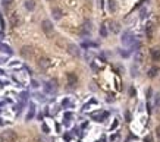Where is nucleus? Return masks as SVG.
Wrapping results in <instances>:
<instances>
[{"mask_svg": "<svg viewBox=\"0 0 160 142\" xmlns=\"http://www.w3.org/2000/svg\"><path fill=\"white\" fill-rule=\"evenodd\" d=\"M41 28H43L44 34H46L47 37H53V32H54V30H53V24H51L49 19H44V21L41 22Z\"/></svg>", "mask_w": 160, "mask_h": 142, "instance_id": "1", "label": "nucleus"}, {"mask_svg": "<svg viewBox=\"0 0 160 142\" xmlns=\"http://www.w3.org/2000/svg\"><path fill=\"white\" fill-rule=\"evenodd\" d=\"M1 138H3V141L4 142H15L16 139H18L15 130H6V132H3Z\"/></svg>", "mask_w": 160, "mask_h": 142, "instance_id": "2", "label": "nucleus"}, {"mask_svg": "<svg viewBox=\"0 0 160 142\" xmlns=\"http://www.w3.org/2000/svg\"><path fill=\"white\" fill-rule=\"evenodd\" d=\"M21 56H22L24 59H31V57L34 56V48H33L31 45H24V47L21 48Z\"/></svg>", "mask_w": 160, "mask_h": 142, "instance_id": "3", "label": "nucleus"}, {"mask_svg": "<svg viewBox=\"0 0 160 142\" xmlns=\"http://www.w3.org/2000/svg\"><path fill=\"white\" fill-rule=\"evenodd\" d=\"M66 50H68V53H69L71 56H74V57H80L81 56V50L77 44H68V45H66Z\"/></svg>", "mask_w": 160, "mask_h": 142, "instance_id": "4", "label": "nucleus"}, {"mask_svg": "<svg viewBox=\"0 0 160 142\" xmlns=\"http://www.w3.org/2000/svg\"><path fill=\"white\" fill-rule=\"evenodd\" d=\"M37 65H38V68H40V69L46 71V69H49V68H50L51 62H50V59H47V57H40V59H38V62H37Z\"/></svg>", "mask_w": 160, "mask_h": 142, "instance_id": "5", "label": "nucleus"}, {"mask_svg": "<svg viewBox=\"0 0 160 142\" xmlns=\"http://www.w3.org/2000/svg\"><path fill=\"white\" fill-rule=\"evenodd\" d=\"M122 43L123 44H131L132 43V40H134V37H132V32L131 31H126V32H123V35H122Z\"/></svg>", "mask_w": 160, "mask_h": 142, "instance_id": "6", "label": "nucleus"}, {"mask_svg": "<svg viewBox=\"0 0 160 142\" xmlns=\"http://www.w3.org/2000/svg\"><path fill=\"white\" fill-rule=\"evenodd\" d=\"M56 88H57V82H56V79H51L50 82L46 84V91H47V92H53V91H56Z\"/></svg>", "mask_w": 160, "mask_h": 142, "instance_id": "7", "label": "nucleus"}, {"mask_svg": "<svg viewBox=\"0 0 160 142\" xmlns=\"http://www.w3.org/2000/svg\"><path fill=\"white\" fill-rule=\"evenodd\" d=\"M9 22H10L12 27H18V25L21 24V19H19V16H18L16 13H12V15L9 16Z\"/></svg>", "mask_w": 160, "mask_h": 142, "instance_id": "8", "label": "nucleus"}, {"mask_svg": "<svg viewBox=\"0 0 160 142\" xmlns=\"http://www.w3.org/2000/svg\"><path fill=\"white\" fill-rule=\"evenodd\" d=\"M62 9H59V7H53L51 9V16H53V19H56V21H59L60 18H62Z\"/></svg>", "mask_w": 160, "mask_h": 142, "instance_id": "9", "label": "nucleus"}, {"mask_svg": "<svg viewBox=\"0 0 160 142\" xmlns=\"http://www.w3.org/2000/svg\"><path fill=\"white\" fill-rule=\"evenodd\" d=\"M153 32H154V24H153V22H148L147 27H146V34H147L148 38H151V37H153Z\"/></svg>", "mask_w": 160, "mask_h": 142, "instance_id": "10", "label": "nucleus"}, {"mask_svg": "<svg viewBox=\"0 0 160 142\" xmlns=\"http://www.w3.org/2000/svg\"><path fill=\"white\" fill-rule=\"evenodd\" d=\"M77 81H78V78L75 73H68V84L69 85H77Z\"/></svg>", "mask_w": 160, "mask_h": 142, "instance_id": "11", "label": "nucleus"}, {"mask_svg": "<svg viewBox=\"0 0 160 142\" xmlns=\"http://www.w3.org/2000/svg\"><path fill=\"white\" fill-rule=\"evenodd\" d=\"M24 6H25L27 10H34V9H35V1H34V0H25Z\"/></svg>", "mask_w": 160, "mask_h": 142, "instance_id": "12", "label": "nucleus"}, {"mask_svg": "<svg viewBox=\"0 0 160 142\" xmlns=\"http://www.w3.org/2000/svg\"><path fill=\"white\" fill-rule=\"evenodd\" d=\"M110 28H112V31H113L115 34H118V32L120 31L119 22H115V21H113V22H110Z\"/></svg>", "mask_w": 160, "mask_h": 142, "instance_id": "13", "label": "nucleus"}, {"mask_svg": "<svg viewBox=\"0 0 160 142\" xmlns=\"http://www.w3.org/2000/svg\"><path fill=\"white\" fill-rule=\"evenodd\" d=\"M143 59H144L143 51H141V50H137V53H135V62H137V63H141Z\"/></svg>", "mask_w": 160, "mask_h": 142, "instance_id": "14", "label": "nucleus"}, {"mask_svg": "<svg viewBox=\"0 0 160 142\" xmlns=\"http://www.w3.org/2000/svg\"><path fill=\"white\" fill-rule=\"evenodd\" d=\"M100 35L103 37V38H106V37H107V28H106V25H104V24L100 27Z\"/></svg>", "mask_w": 160, "mask_h": 142, "instance_id": "15", "label": "nucleus"}, {"mask_svg": "<svg viewBox=\"0 0 160 142\" xmlns=\"http://www.w3.org/2000/svg\"><path fill=\"white\" fill-rule=\"evenodd\" d=\"M107 3H109V10L110 12H115L116 10V1L115 0H109Z\"/></svg>", "mask_w": 160, "mask_h": 142, "instance_id": "16", "label": "nucleus"}, {"mask_svg": "<svg viewBox=\"0 0 160 142\" xmlns=\"http://www.w3.org/2000/svg\"><path fill=\"white\" fill-rule=\"evenodd\" d=\"M151 56H153V60H159L160 59V50H151Z\"/></svg>", "mask_w": 160, "mask_h": 142, "instance_id": "17", "label": "nucleus"}, {"mask_svg": "<svg viewBox=\"0 0 160 142\" xmlns=\"http://www.w3.org/2000/svg\"><path fill=\"white\" fill-rule=\"evenodd\" d=\"M34 113H35L34 106H31V107H30V111H28V114H27V120H31V119L34 117Z\"/></svg>", "mask_w": 160, "mask_h": 142, "instance_id": "18", "label": "nucleus"}, {"mask_svg": "<svg viewBox=\"0 0 160 142\" xmlns=\"http://www.w3.org/2000/svg\"><path fill=\"white\" fill-rule=\"evenodd\" d=\"M0 50H1V51H4V53H7V54H10V53H12V50H10L7 45H4V44H0Z\"/></svg>", "mask_w": 160, "mask_h": 142, "instance_id": "19", "label": "nucleus"}, {"mask_svg": "<svg viewBox=\"0 0 160 142\" xmlns=\"http://www.w3.org/2000/svg\"><path fill=\"white\" fill-rule=\"evenodd\" d=\"M156 73H157V68H151V69L148 71V76H150V78H154Z\"/></svg>", "mask_w": 160, "mask_h": 142, "instance_id": "20", "label": "nucleus"}, {"mask_svg": "<svg viewBox=\"0 0 160 142\" xmlns=\"http://www.w3.org/2000/svg\"><path fill=\"white\" fill-rule=\"evenodd\" d=\"M1 3H3L4 6H9V4H12V3H13V0H1Z\"/></svg>", "mask_w": 160, "mask_h": 142, "instance_id": "21", "label": "nucleus"}, {"mask_svg": "<svg viewBox=\"0 0 160 142\" xmlns=\"http://www.w3.org/2000/svg\"><path fill=\"white\" fill-rule=\"evenodd\" d=\"M156 136H157V138L160 139V126H157V128H156Z\"/></svg>", "mask_w": 160, "mask_h": 142, "instance_id": "22", "label": "nucleus"}, {"mask_svg": "<svg viewBox=\"0 0 160 142\" xmlns=\"http://www.w3.org/2000/svg\"><path fill=\"white\" fill-rule=\"evenodd\" d=\"M146 13H147V9H143V10H141V15H140V16H141V18H146Z\"/></svg>", "mask_w": 160, "mask_h": 142, "instance_id": "23", "label": "nucleus"}, {"mask_svg": "<svg viewBox=\"0 0 160 142\" xmlns=\"http://www.w3.org/2000/svg\"><path fill=\"white\" fill-rule=\"evenodd\" d=\"M144 141H146V142H153V139H151V136H146V138H144Z\"/></svg>", "mask_w": 160, "mask_h": 142, "instance_id": "24", "label": "nucleus"}, {"mask_svg": "<svg viewBox=\"0 0 160 142\" xmlns=\"http://www.w3.org/2000/svg\"><path fill=\"white\" fill-rule=\"evenodd\" d=\"M129 94H131V97H134V94H135V91H134V88H131V89H129Z\"/></svg>", "mask_w": 160, "mask_h": 142, "instance_id": "25", "label": "nucleus"}, {"mask_svg": "<svg viewBox=\"0 0 160 142\" xmlns=\"http://www.w3.org/2000/svg\"><path fill=\"white\" fill-rule=\"evenodd\" d=\"M120 54H122L123 57H126V56H128V51H120Z\"/></svg>", "mask_w": 160, "mask_h": 142, "instance_id": "26", "label": "nucleus"}, {"mask_svg": "<svg viewBox=\"0 0 160 142\" xmlns=\"http://www.w3.org/2000/svg\"><path fill=\"white\" fill-rule=\"evenodd\" d=\"M33 86H34V88H37V86H38V82H35V81H33Z\"/></svg>", "mask_w": 160, "mask_h": 142, "instance_id": "27", "label": "nucleus"}, {"mask_svg": "<svg viewBox=\"0 0 160 142\" xmlns=\"http://www.w3.org/2000/svg\"><path fill=\"white\" fill-rule=\"evenodd\" d=\"M0 142H4L3 141V138H1V135H0Z\"/></svg>", "mask_w": 160, "mask_h": 142, "instance_id": "28", "label": "nucleus"}, {"mask_svg": "<svg viewBox=\"0 0 160 142\" xmlns=\"http://www.w3.org/2000/svg\"><path fill=\"white\" fill-rule=\"evenodd\" d=\"M49 1H51V0H49Z\"/></svg>", "mask_w": 160, "mask_h": 142, "instance_id": "29", "label": "nucleus"}]
</instances>
